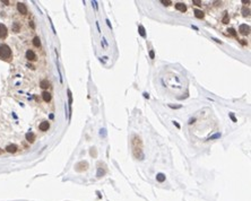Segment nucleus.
Segmentation results:
<instances>
[{
  "label": "nucleus",
  "mask_w": 251,
  "mask_h": 201,
  "mask_svg": "<svg viewBox=\"0 0 251 201\" xmlns=\"http://www.w3.org/2000/svg\"><path fill=\"white\" fill-rule=\"evenodd\" d=\"M11 58V50L7 44H0V59L9 60Z\"/></svg>",
  "instance_id": "f257e3e1"
},
{
  "label": "nucleus",
  "mask_w": 251,
  "mask_h": 201,
  "mask_svg": "<svg viewBox=\"0 0 251 201\" xmlns=\"http://www.w3.org/2000/svg\"><path fill=\"white\" fill-rule=\"evenodd\" d=\"M239 32L242 35H248L250 33V26L247 24H241L240 27H239Z\"/></svg>",
  "instance_id": "f03ea898"
},
{
  "label": "nucleus",
  "mask_w": 251,
  "mask_h": 201,
  "mask_svg": "<svg viewBox=\"0 0 251 201\" xmlns=\"http://www.w3.org/2000/svg\"><path fill=\"white\" fill-rule=\"evenodd\" d=\"M7 33H8L7 27L3 24H0V38H5L7 36Z\"/></svg>",
  "instance_id": "7ed1b4c3"
},
{
  "label": "nucleus",
  "mask_w": 251,
  "mask_h": 201,
  "mask_svg": "<svg viewBox=\"0 0 251 201\" xmlns=\"http://www.w3.org/2000/svg\"><path fill=\"white\" fill-rule=\"evenodd\" d=\"M88 167V164L86 163V162H80V163H78L77 165H76V171H84V169H86Z\"/></svg>",
  "instance_id": "20e7f679"
},
{
  "label": "nucleus",
  "mask_w": 251,
  "mask_h": 201,
  "mask_svg": "<svg viewBox=\"0 0 251 201\" xmlns=\"http://www.w3.org/2000/svg\"><path fill=\"white\" fill-rule=\"evenodd\" d=\"M17 9H18V11H19L21 14H23V15H25V14L27 13V8H26V6H25L24 3H21V2L17 3Z\"/></svg>",
  "instance_id": "39448f33"
},
{
  "label": "nucleus",
  "mask_w": 251,
  "mask_h": 201,
  "mask_svg": "<svg viewBox=\"0 0 251 201\" xmlns=\"http://www.w3.org/2000/svg\"><path fill=\"white\" fill-rule=\"evenodd\" d=\"M26 58L29 60V61H34V60H36V55H35V53L32 51V50H27Z\"/></svg>",
  "instance_id": "423d86ee"
},
{
  "label": "nucleus",
  "mask_w": 251,
  "mask_h": 201,
  "mask_svg": "<svg viewBox=\"0 0 251 201\" xmlns=\"http://www.w3.org/2000/svg\"><path fill=\"white\" fill-rule=\"evenodd\" d=\"M175 8H176V10H179V11H181V13H184V11H187V6L184 5V3H182V2H178L175 5Z\"/></svg>",
  "instance_id": "0eeeda50"
},
{
  "label": "nucleus",
  "mask_w": 251,
  "mask_h": 201,
  "mask_svg": "<svg viewBox=\"0 0 251 201\" xmlns=\"http://www.w3.org/2000/svg\"><path fill=\"white\" fill-rule=\"evenodd\" d=\"M49 128H50V124H49V122H46V121L41 122V124L39 126V129H40L41 131H46Z\"/></svg>",
  "instance_id": "6e6552de"
},
{
  "label": "nucleus",
  "mask_w": 251,
  "mask_h": 201,
  "mask_svg": "<svg viewBox=\"0 0 251 201\" xmlns=\"http://www.w3.org/2000/svg\"><path fill=\"white\" fill-rule=\"evenodd\" d=\"M6 150L8 153H16L17 151V146L16 145H8L6 147Z\"/></svg>",
  "instance_id": "1a4fd4ad"
},
{
  "label": "nucleus",
  "mask_w": 251,
  "mask_h": 201,
  "mask_svg": "<svg viewBox=\"0 0 251 201\" xmlns=\"http://www.w3.org/2000/svg\"><path fill=\"white\" fill-rule=\"evenodd\" d=\"M26 140L28 142H34V140H35L34 133H33V132H27L26 133Z\"/></svg>",
  "instance_id": "9d476101"
},
{
  "label": "nucleus",
  "mask_w": 251,
  "mask_h": 201,
  "mask_svg": "<svg viewBox=\"0 0 251 201\" xmlns=\"http://www.w3.org/2000/svg\"><path fill=\"white\" fill-rule=\"evenodd\" d=\"M42 97H43V99H44L45 102H50V101H51V94L49 93V91H43V93H42Z\"/></svg>",
  "instance_id": "9b49d317"
},
{
  "label": "nucleus",
  "mask_w": 251,
  "mask_h": 201,
  "mask_svg": "<svg viewBox=\"0 0 251 201\" xmlns=\"http://www.w3.org/2000/svg\"><path fill=\"white\" fill-rule=\"evenodd\" d=\"M156 181L160 183L164 182V181H165V175H164L163 173H158V174L156 175Z\"/></svg>",
  "instance_id": "f8f14e48"
},
{
  "label": "nucleus",
  "mask_w": 251,
  "mask_h": 201,
  "mask_svg": "<svg viewBox=\"0 0 251 201\" xmlns=\"http://www.w3.org/2000/svg\"><path fill=\"white\" fill-rule=\"evenodd\" d=\"M40 86H41V88L46 89V88H49V87H50V83H49L48 80H45V79H44V80H42L40 83Z\"/></svg>",
  "instance_id": "ddd939ff"
},
{
  "label": "nucleus",
  "mask_w": 251,
  "mask_h": 201,
  "mask_svg": "<svg viewBox=\"0 0 251 201\" xmlns=\"http://www.w3.org/2000/svg\"><path fill=\"white\" fill-rule=\"evenodd\" d=\"M195 16L197 17V18H199V19H203L204 18V13L201 10H199V9H195Z\"/></svg>",
  "instance_id": "4468645a"
},
{
  "label": "nucleus",
  "mask_w": 251,
  "mask_h": 201,
  "mask_svg": "<svg viewBox=\"0 0 251 201\" xmlns=\"http://www.w3.org/2000/svg\"><path fill=\"white\" fill-rule=\"evenodd\" d=\"M33 44H34V46H36V48H40L41 46V41L38 36H35V37L33 38Z\"/></svg>",
  "instance_id": "2eb2a0df"
},
{
  "label": "nucleus",
  "mask_w": 251,
  "mask_h": 201,
  "mask_svg": "<svg viewBox=\"0 0 251 201\" xmlns=\"http://www.w3.org/2000/svg\"><path fill=\"white\" fill-rule=\"evenodd\" d=\"M242 15L244 17L250 16V9L247 8V7H243V8H242Z\"/></svg>",
  "instance_id": "dca6fc26"
},
{
  "label": "nucleus",
  "mask_w": 251,
  "mask_h": 201,
  "mask_svg": "<svg viewBox=\"0 0 251 201\" xmlns=\"http://www.w3.org/2000/svg\"><path fill=\"white\" fill-rule=\"evenodd\" d=\"M222 21H223V24H229V21H230V17H229L227 13H224V17H223Z\"/></svg>",
  "instance_id": "f3484780"
},
{
  "label": "nucleus",
  "mask_w": 251,
  "mask_h": 201,
  "mask_svg": "<svg viewBox=\"0 0 251 201\" xmlns=\"http://www.w3.org/2000/svg\"><path fill=\"white\" fill-rule=\"evenodd\" d=\"M138 30H139V34L142 35L143 37H145V36H146V33H145V28H144V26H142V25H140V26L138 27Z\"/></svg>",
  "instance_id": "a211bd4d"
},
{
  "label": "nucleus",
  "mask_w": 251,
  "mask_h": 201,
  "mask_svg": "<svg viewBox=\"0 0 251 201\" xmlns=\"http://www.w3.org/2000/svg\"><path fill=\"white\" fill-rule=\"evenodd\" d=\"M227 32L230 33V34L232 35V36H234V37H236V32H235V30H234V28H229V30H227Z\"/></svg>",
  "instance_id": "6ab92c4d"
},
{
  "label": "nucleus",
  "mask_w": 251,
  "mask_h": 201,
  "mask_svg": "<svg viewBox=\"0 0 251 201\" xmlns=\"http://www.w3.org/2000/svg\"><path fill=\"white\" fill-rule=\"evenodd\" d=\"M68 97H69V107L71 109V103H72V96H71V91L68 89Z\"/></svg>",
  "instance_id": "aec40b11"
},
{
  "label": "nucleus",
  "mask_w": 251,
  "mask_h": 201,
  "mask_svg": "<svg viewBox=\"0 0 251 201\" xmlns=\"http://www.w3.org/2000/svg\"><path fill=\"white\" fill-rule=\"evenodd\" d=\"M221 137V133H216V134H214V136H211V137H209L208 138V140H213V139H217V138H219Z\"/></svg>",
  "instance_id": "412c9836"
},
{
  "label": "nucleus",
  "mask_w": 251,
  "mask_h": 201,
  "mask_svg": "<svg viewBox=\"0 0 251 201\" xmlns=\"http://www.w3.org/2000/svg\"><path fill=\"white\" fill-rule=\"evenodd\" d=\"M161 2L163 3V5H165V6H170V5H172V1H170V0H162Z\"/></svg>",
  "instance_id": "4be33fe9"
},
{
  "label": "nucleus",
  "mask_w": 251,
  "mask_h": 201,
  "mask_svg": "<svg viewBox=\"0 0 251 201\" xmlns=\"http://www.w3.org/2000/svg\"><path fill=\"white\" fill-rule=\"evenodd\" d=\"M13 30H14V32H15V33H17V32L19 31V25H18V24H14Z\"/></svg>",
  "instance_id": "5701e85b"
},
{
  "label": "nucleus",
  "mask_w": 251,
  "mask_h": 201,
  "mask_svg": "<svg viewBox=\"0 0 251 201\" xmlns=\"http://www.w3.org/2000/svg\"><path fill=\"white\" fill-rule=\"evenodd\" d=\"M104 173H105V172L103 171V169L99 168V171H97V176H99V177H101L102 175H104Z\"/></svg>",
  "instance_id": "b1692460"
},
{
  "label": "nucleus",
  "mask_w": 251,
  "mask_h": 201,
  "mask_svg": "<svg viewBox=\"0 0 251 201\" xmlns=\"http://www.w3.org/2000/svg\"><path fill=\"white\" fill-rule=\"evenodd\" d=\"M192 2L195 3L196 6H200V5H201V1H200V0H193Z\"/></svg>",
  "instance_id": "393cba45"
},
{
  "label": "nucleus",
  "mask_w": 251,
  "mask_h": 201,
  "mask_svg": "<svg viewBox=\"0 0 251 201\" xmlns=\"http://www.w3.org/2000/svg\"><path fill=\"white\" fill-rule=\"evenodd\" d=\"M230 118L232 119L233 122H236V119H235V116H234V114H233V113H230Z\"/></svg>",
  "instance_id": "a878e982"
},
{
  "label": "nucleus",
  "mask_w": 251,
  "mask_h": 201,
  "mask_svg": "<svg viewBox=\"0 0 251 201\" xmlns=\"http://www.w3.org/2000/svg\"><path fill=\"white\" fill-rule=\"evenodd\" d=\"M168 106L172 107V109H180V107H181V105H172V104H170Z\"/></svg>",
  "instance_id": "bb28decb"
},
{
  "label": "nucleus",
  "mask_w": 251,
  "mask_h": 201,
  "mask_svg": "<svg viewBox=\"0 0 251 201\" xmlns=\"http://www.w3.org/2000/svg\"><path fill=\"white\" fill-rule=\"evenodd\" d=\"M149 56H150V59H154V58H155V53H154V51H153V50L149 52Z\"/></svg>",
  "instance_id": "cd10ccee"
},
{
  "label": "nucleus",
  "mask_w": 251,
  "mask_h": 201,
  "mask_svg": "<svg viewBox=\"0 0 251 201\" xmlns=\"http://www.w3.org/2000/svg\"><path fill=\"white\" fill-rule=\"evenodd\" d=\"M173 124H174V126H175L176 128H178V129H180V124L178 123V122H176V121H173Z\"/></svg>",
  "instance_id": "c85d7f7f"
},
{
  "label": "nucleus",
  "mask_w": 251,
  "mask_h": 201,
  "mask_svg": "<svg viewBox=\"0 0 251 201\" xmlns=\"http://www.w3.org/2000/svg\"><path fill=\"white\" fill-rule=\"evenodd\" d=\"M195 120H196V119H190V120H189V124L193 123V122H195Z\"/></svg>",
  "instance_id": "c756f323"
},
{
  "label": "nucleus",
  "mask_w": 251,
  "mask_h": 201,
  "mask_svg": "<svg viewBox=\"0 0 251 201\" xmlns=\"http://www.w3.org/2000/svg\"><path fill=\"white\" fill-rule=\"evenodd\" d=\"M242 3H250L249 0H242Z\"/></svg>",
  "instance_id": "7c9ffc66"
},
{
  "label": "nucleus",
  "mask_w": 251,
  "mask_h": 201,
  "mask_svg": "<svg viewBox=\"0 0 251 201\" xmlns=\"http://www.w3.org/2000/svg\"><path fill=\"white\" fill-rule=\"evenodd\" d=\"M144 96L146 97V98H149V95L147 94V93H144Z\"/></svg>",
  "instance_id": "2f4dec72"
},
{
  "label": "nucleus",
  "mask_w": 251,
  "mask_h": 201,
  "mask_svg": "<svg viewBox=\"0 0 251 201\" xmlns=\"http://www.w3.org/2000/svg\"><path fill=\"white\" fill-rule=\"evenodd\" d=\"M2 2H3V3H6V5H8V3H9V1H6V0H3Z\"/></svg>",
  "instance_id": "473e14b6"
}]
</instances>
